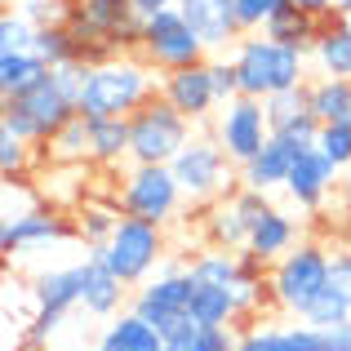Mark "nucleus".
Instances as JSON below:
<instances>
[{
  "mask_svg": "<svg viewBox=\"0 0 351 351\" xmlns=\"http://www.w3.org/2000/svg\"><path fill=\"white\" fill-rule=\"evenodd\" d=\"M160 94V76L143 53H112L103 62H89L80 112L85 116H134L143 103Z\"/></svg>",
  "mask_w": 351,
  "mask_h": 351,
  "instance_id": "nucleus-1",
  "label": "nucleus"
},
{
  "mask_svg": "<svg viewBox=\"0 0 351 351\" xmlns=\"http://www.w3.org/2000/svg\"><path fill=\"white\" fill-rule=\"evenodd\" d=\"M307 58L311 53L293 49V45H280L263 32H245L232 49L236 76H240V94L245 98H271L280 89L307 85Z\"/></svg>",
  "mask_w": 351,
  "mask_h": 351,
  "instance_id": "nucleus-2",
  "label": "nucleus"
},
{
  "mask_svg": "<svg viewBox=\"0 0 351 351\" xmlns=\"http://www.w3.org/2000/svg\"><path fill=\"white\" fill-rule=\"evenodd\" d=\"M329 267L334 254L316 240H298L285 258H276L271 271H267V298L285 311V316L298 320L320 293L329 289Z\"/></svg>",
  "mask_w": 351,
  "mask_h": 351,
  "instance_id": "nucleus-3",
  "label": "nucleus"
},
{
  "mask_svg": "<svg viewBox=\"0 0 351 351\" xmlns=\"http://www.w3.org/2000/svg\"><path fill=\"white\" fill-rule=\"evenodd\" d=\"M196 120H187L169 98L156 94L129 116V160L134 165H173V156L191 143Z\"/></svg>",
  "mask_w": 351,
  "mask_h": 351,
  "instance_id": "nucleus-4",
  "label": "nucleus"
},
{
  "mask_svg": "<svg viewBox=\"0 0 351 351\" xmlns=\"http://www.w3.org/2000/svg\"><path fill=\"white\" fill-rule=\"evenodd\" d=\"M169 169H173V178H178L182 196H187L191 205H214V200L232 196L236 182H240L232 173V156L223 152V143L214 138V129L191 138V143L173 156Z\"/></svg>",
  "mask_w": 351,
  "mask_h": 351,
  "instance_id": "nucleus-5",
  "label": "nucleus"
},
{
  "mask_svg": "<svg viewBox=\"0 0 351 351\" xmlns=\"http://www.w3.org/2000/svg\"><path fill=\"white\" fill-rule=\"evenodd\" d=\"M191 293H196V276H191V267L165 258L160 271L134 289V302H129V307H134L138 316L152 320L165 338H173L178 329L191 325Z\"/></svg>",
  "mask_w": 351,
  "mask_h": 351,
  "instance_id": "nucleus-6",
  "label": "nucleus"
},
{
  "mask_svg": "<svg viewBox=\"0 0 351 351\" xmlns=\"http://www.w3.org/2000/svg\"><path fill=\"white\" fill-rule=\"evenodd\" d=\"M76 112H80V107L71 103L67 94H62V85L53 80V71H49V76L36 80L32 89H23V94L5 98V107H0V125L18 129L27 143L45 147V143H49V138L58 134V129L67 125Z\"/></svg>",
  "mask_w": 351,
  "mask_h": 351,
  "instance_id": "nucleus-7",
  "label": "nucleus"
},
{
  "mask_svg": "<svg viewBox=\"0 0 351 351\" xmlns=\"http://www.w3.org/2000/svg\"><path fill=\"white\" fill-rule=\"evenodd\" d=\"M94 254L112 267L129 289H138V285L152 280V271L165 263V227L125 214V218H120V227L112 232V240L98 245Z\"/></svg>",
  "mask_w": 351,
  "mask_h": 351,
  "instance_id": "nucleus-8",
  "label": "nucleus"
},
{
  "mask_svg": "<svg viewBox=\"0 0 351 351\" xmlns=\"http://www.w3.org/2000/svg\"><path fill=\"white\" fill-rule=\"evenodd\" d=\"M182 187L173 178L169 165H134L120 173V187H116V205L134 218H147V223H173L182 209Z\"/></svg>",
  "mask_w": 351,
  "mask_h": 351,
  "instance_id": "nucleus-9",
  "label": "nucleus"
},
{
  "mask_svg": "<svg viewBox=\"0 0 351 351\" xmlns=\"http://www.w3.org/2000/svg\"><path fill=\"white\" fill-rule=\"evenodd\" d=\"M138 53H143L160 76H165V71H178V67H191V62H205L209 58L205 40L191 32V23L182 18L178 5L160 9V14H152V18H143Z\"/></svg>",
  "mask_w": 351,
  "mask_h": 351,
  "instance_id": "nucleus-10",
  "label": "nucleus"
},
{
  "mask_svg": "<svg viewBox=\"0 0 351 351\" xmlns=\"http://www.w3.org/2000/svg\"><path fill=\"white\" fill-rule=\"evenodd\" d=\"M271 209V191H254V187H236L232 196L214 200L205 214V236L209 245H223V249H245L254 223Z\"/></svg>",
  "mask_w": 351,
  "mask_h": 351,
  "instance_id": "nucleus-11",
  "label": "nucleus"
},
{
  "mask_svg": "<svg viewBox=\"0 0 351 351\" xmlns=\"http://www.w3.org/2000/svg\"><path fill=\"white\" fill-rule=\"evenodd\" d=\"M214 138L223 143V152L232 156V165L240 169V165H245L249 156L271 138L263 98H245V94H240V98H232V103H223L218 116H214Z\"/></svg>",
  "mask_w": 351,
  "mask_h": 351,
  "instance_id": "nucleus-12",
  "label": "nucleus"
},
{
  "mask_svg": "<svg viewBox=\"0 0 351 351\" xmlns=\"http://www.w3.org/2000/svg\"><path fill=\"white\" fill-rule=\"evenodd\" d=\"M62 240H80L76 236V223L58 214V209H23V214H9L5 227H0V249L5 254H36V249H49V245H62Z\"/></svg>",
  "mask_w": 351,
  "mask_h": 351,
  "instance_id": "nucleus-13",
  "label": "nucleus"
},
{
  "mask_svg": "<svg viewBox=\"0 0 351 351\" xmlns=\"http://www.w3.org/2000/svg\"><path fill=\"white\" fill-rule=\"evenodd\" d=\"M338 182H343V169H338L320 147H302V156L289 169V182H285V196L311 214V209H320L338 191Z\"/></svg>",
  "mask_w": 351,
  "mask_h": 351,
  "instance_id": "nucleus-14",
  "label": "nucleus"
},
{
  "mask_svg": "<svg viewBox=\"0 0 351 351\" xmlns=\"http://www.w3.org/2000/svg\"><path fill=\"white\" fill-rule=\"evenodd\" d=\"M160 98H169L187 120L205 125L209 116L218 112V94H214V76H209V58L205 62H191V67L178 71H165L160 76Z\"/></svg>",
  "mask_w": 351,
  "mask_h": 351,
  "instance_id": "nucleus-15",
  "label": "nucleus"
},
{
  "mask_svg": "<svg viewBox=\"0 0 351 351\" xmlns=\"http://www.w3.org/2000/svg\"><path fill=\"white\" fill-rule=\"evenodd\" d=\"M125 298H129V285L94 249H85V258H80V311L94 320H112V316H120V302Z\"/></svg>",
  "mask_w": 351,
  "mask_h": 351,
  "instance_id": "nucleus-16",
  "label": "nucleus"
},
{
  "mask_svg": "<svg viewBox=\"0 0 351 351\" xmlns=\"http://www.w3.org/2000/svg\"><path fill=\"white\" fill-rule=\"evenodd\" d=\"M178 9L191 23V32L205 40L209 53L236 49V40L245 36V27L236 18V0H178Z\"/></svg>",
  "mask_w": 351,
  "mask_h": 351,
  "instance_id": "nucleus-17",
  "label": "nucleus"
},
{
  "mask_svg": "<svg viewBox=\"0 0 351 351\" xmlns=\"http://www.w3.org/2000/svg\"><path fill=\"white\" fill-rule=\"evenodd\" d=\"M298 156H302V143L271 134L245 165H240V187H254V191H285L289 169H293V160H298Z\"/></svg>",
  "mask_w": 351,
  "mask_h": 351,
  "instance_id": "nucleus-18",
  "label": "nucleus"
},
{
  "mask_svg": "<svg viewBox=\"0 0 351 351\" xmlns=\"http://www.w3.org/2000/svg\"><path fill=\"white\" fill-rule=\"evenodd\" d=\"M263 107H267V125H271V134L293 138V143H302V147H316L320 120H316V112H311V94H307V85L280 89V94L263 98Z\"/></svg>",
  "mask_w": 351,
  "mask_h": 351,
  "instance_id": "nucleus-19",
  "label": "nucleus"
},
{
  "mask_svg": "<svg viewBox=\"0 0 351 351\" xmlns=\"http://www.w3.org/2000/svg\"><path fill=\"white\" fill-rule=\"evenodd\" d=\"M236 351H325V329L307 325H249L236 334Z\"/></svg>",
  "mask_w": 351,
  "mask_h": 351,
  "instance_id": "nucleus-20",
  "label": "nucleus"
},
{
  "mask_svg": "<svg viewBox=\"0 0 351 351\" xmlns=\"http://www.w3.org/2000/svg\"><path fill=\"white\" fill-rule=\"evenodd\" d=\"M311 67L316 76H343L351 80V18L334 14L320 23L316 49H311Z\"/></svg>",
  "mask_w": 351,
  "mask_h": 351,
  "instance_id": "nucleus-21",
  "label": "nucleus"
},
{
  "mask_svg": "<svg viewBox=\"0 0 351 351\" xmlns=\"http://www.w3.org/2000/svg\"><path fill=\"white\" fill-rule=\"evenodd\" d=\"M293 245H298V218H289L280 205H271V209H267V214L254 223V232H249V245H245V249L258 258V263L271 267L276 258H285Z\"/></svg>",
  "mask_w": 351,
  "mask_h": 351,
  "instance_id": "nucleus-22",
  "label": "nucleus"
},
{
  "mask_svg": "<svg viewBox=\"0 0 351 351\" xmlns=\"http://www.w3.org/2000/svg\"><path fill=\"white\" fill-rule=\"evenodd\" d=\"M98 343L116 347V351H165V334L147 316H138V311L129 307V311H120V316L107 320L103 334H98Z\"/></svg>",
  "mask_w": 351,
  "mask_h": 351,
  "instance_id": "nucleus-23",
  "label": "nucleus"
},
{
  "mask_svg": "<svg viewBox=\"0 0 351 351\" xmlns=\"http://www.w3.org/2000/svg\"><path fill=\"white\" fill-rule=\"evenodd\" d=\"M129 160V116H89V165H116Z\"/></svg>",
  "mask_w": 351,
  "mask_h": 351,
  "instance_id": "nucleus-24",
  "label": "nucleus"
},
{
  "mask_svg": "<svg viewBox=\"0 0 351 351\" xmlns=\"http://www.w3.org/2000/svg\"><path fill=\"white\" fill-rule=\"evenodd\" d=\"M32 302L36 307H49V311H76L80 307V263L40 271L32 280Z\"/></svg>",
  "mask_w": 351,
  "mask_h": 351,
  "instance_id": "nucleus-25",
  "label": "nucleus"
},
{
  "mask_svg": "<svg viewBox=\"0 0 351 351\" xmlns=\"http://www.w3.org/2000/svg\"><path fill=\"white\" fill-rule=\"evenodd\" d=\"M307 94H311V112H316L320 125H351V80L311 76Z\"/></svg>",
  "mask_w": 351,
  "mask_h": 351,
  "instance_id": "nucleus-26",
  "label": "nucleus"
},
{
  "mask_svg": "<svg viewBox=\"0 0 351 351\" xmlns=\"http://www.w3.org/2000/svg\"><path fill=\"white\" fill-rule=\"evenodd\" d=\"M320 23H325V18H311V14H302L298 5H285L280 14L263 27V36H271V40H280V45H293V49H302V53H311V49H316V36H320Z\"/></svg>",
  "mask_w": 351,
  "mask_h": 351,
  "instance_id": "nucleus-27",
  "label": "nucleus"
},
{
  "mask_svg": "<svg viewBox=\"0 0 351 351\" xmlns=\"http://www.w3.org/2000/svg\"><path fill=\"white\" fill-rule=\"evenodd\" d=\"M45 160L49 165H89V116L85 112H76L45 143Z\"/></svg>",
  "mask_w": 351,
  "mask_h": 351,
  "instance_id": "nucleus-28",
  "label": "nucleus"
},
{
  "mask_svg": "<svg viewBox=\"0 0 351 351\" xmlns=\"http://www.w3.org/2000/svg\"><path fill=\"white\" fill-rule=\"evenodd\" d=\"M49 76V62L40 58L36 49L27 53H0V98H14L23 89H32L36 80Z\"/></svg>",
  "mask_w": 351,
  "mask_h": 351,
  "instance_id": "nucleus-29",
  "label": "nucleus"
},
{
  "mask_svg": "<svg viewBox=\"0 0 351 351\" xmlns=\"http://www.w3.org/2000/svg\"><path fill=\"white\" fill-rule=\"evenodd\" d=\"M120 218H125V209L116 205H103V200H85L80 205V214H76V236L85 240V249H98V245H107L112 240V232L120 227Z\"/></svg>",
  "mask_w": 351,
  "mask_h": 351,
  "instance_id": "nucleus-30",
  "label": "nucleus"
},
{
  "mask_svg": "<svg viewBox=\"0 0 351 351\" xmlns=\"http://www.w3.org/2000/svg\"><path fill=\"white\" fill-rule=\"evenodd\" d=\"M232 320H236L232 289L196 280V293H191V325H232Z\"/></svg>",
  "mask_w": 351,
  "mask_h": 351,
  "instance_id": "nucleus-31",
  "label": "nucleus"
},
{
  "mask_svg": "<svg viewBox=\"0 0 351 351\" xmlns=\"http://www.w3.org/2000/svg\"><path fill=\"white\" fill-rule=\"evenodd\" d=\"M36 53H40L49 67H62V62H85L80 58V40L71 32V23H53L36 32Z\"/></svg>",
  "mask_w": 351,
  "mask_h": 351,
  "instance_id": "nucleus-32",
  "label": "nucleus"
},
{
  "mask_svg": "<svg viewBox=\"0 0 351 351\" xmlns=\"http://www.w3.org/2000/svg\"><path fill=\"white\" fill-rule=\"evenodd\" d=\"M32 147L36 143H27L18 129L0 125V173H5V178H23V173L32 169Z\"/></svg>",
  "mask_w": 351,
  "mask_h": 351,
  "instance_id": "nucleus-33",
  "label": "nucleus"
},
{
  "mask_svg": "<svg viewBox=\"0 0 351 351\" xmlns=\"http://www.w3.org/2000/svg\"><path fill=\"white\" fill-rule=\"evenodd\" d=\"M298 320H307V325H316V329H334V325H347V320H351V302H347L343 293L334 289V285H329V289L320 293V298L311 302V307L302 311Z\"/></svg>",
  "mask_w": 351,
  "mask_h": 351,
  "instance_id": "nucleus-34",
  "label": "nucleus"
},
{
  "mask_svg": "<svg viewBox=\"0 0 351 351\" xmlns=\"http://www.w3.org/2000/svg\"><path fill=\"white\" fill-rule=\"evenodd\" d=\"M36 32H40V27H36L23 9L5 14V18H0V53H27V49H36Z\"/></svg>",
  "mask_w": 351,
  "mask_h": 351,
  "instance_id": "nucleus-35",
  "label": "nucleus"
},
{
  "mask_svg": "<svg viewBox=\"0 0 351 351\" xmlns=\"http://www.w3.org/2000/svg\"><path fill=\"white\" fill-rule=\"evenodd\" d=\"M316 147L338 165V169H347L351 165V125H320Z\"/></svg>",
  "mask_w": 351,
  "mask_h": 351,
  "instance_id": "nucleus-36",
  "label": "nucleus"
},
{
  "mask_svg": "<svg viewBox=\"0 0 351 351\" xmlns=\"http://www.w3.org/2000/svg\"><path fill=\"white\" fill-rule=\"evenodd\" d=\"M285 5H289V0H236V18H240L245 32H263Z\"/></svg>",
  "mask_w": 351,
  "mask_h": 351,
  "instance_id": "nucleus-37",
  "label": "nucleus"
},
{
  "mask_svg": "<svg viewBox=\"0 0 351 351\" xmlns=\"http://www.w3.org/2000/svg\"><path fill=\"white\" fill-rule=\"evenodd\" d=\"M209 76H214V94H218V107L240 98V76H236V62L232 53L227 58H218V53H209Z\"/></svg>",
  "mask_w": 351,
  "mask_h": 351,
  "instance_id": "nucleus-38",
  "label": "nucleus"
},
{
  "mask_svg": "<svg viewBox=\"0 0 351 351\" xmlns=\"http://www.w3.org/2000/svg\"><path fill=\"white\" fill-rule=\"evenodd\" d=\"M191 351H236V334L227 325H196L191 329Z\"/></svg>",
  "mask_w": 351,
  "mask_h": 351,
  "instance_id": "nucleus-39",
  "label": "nucleus"
},
{
  "mask_svg": "<svg viewBox=\"0 0 351 351\" xmlns=\"http://www.w3.org/2000/svg\"><path fill=\"white\" fill-rule=\"evenodd\" d=\"M329 285L351 302V249L347 254H334V267H329Z\"/></svg>",
  "mask_w": 351,
  "mask_h": 351,
  "instance_id": "nucleus-40",
  "label": "nucleus"
},
{
  "mask_svg": "<svg viewBox=\"0 0 351 351\" xmlns=\"http://www.w3.org/2000/svg\"><path fill=\"white\" fill-rule=\"evenodd\" d=\"M325 351H351V320L347 325L325 329Z\"/></svg>",
  "mask_w": 351,
  "mask_h": 351,
  "instance_id": "nucleus-41",
  "label": "nucleus"
},
{
  "mask_svg": "<svg viewBox=\"0 0 351 351\" xmlns=\"http://www.w3.org/2000/svg\"><path fill=\"white\" fill-rule=\"evenodd\" d=\"M289 5H298L302 14H311V18H334L338 14L334 0H289Z\"/></svg>",
  "mask_w": 351,
  "mask_h": 351,
  "instance_id": "nucleus-42",
  "label": "nucleus"
},
{
  "mask_svg": "<svg viewBox=\"0 0 351 351\" xmlns=\"http://www.w3.org/2000/svg\"><path fill=\"white\" fill-rule=\"evenodd\" d=\"M178 0H134V14L138 18H152V14H160V9H173Z\"/></svg>",
  "mask_w": 351,
  "mask_h": 351,
  "instance_id": "nucleus-43",
  "label": "nucleus"
},
{
  "mask_svg": "<svg viewBox=\"0 0 351 351\" xmlns=\"http://www.w3.org/2000/svg\"><path fill=\"white\" fill-rule=\"evenodd\" d=\"M191 329H196V325H187V329H178L173 338H165V351H191Z\"/></svg>",
  "mask_w": 351,
  "mask_h": 351,
  "instance_id": "nucleus-44",
  "label": "nucleus"
},
{
  "mask_svg": "<svg viewBox=\"0 0 351 351\" xmlns=\"http://www.w3.org/2000/svg\"><path fill=\"white\" fill-rule=\"evenodd\" d=\"M338 196H343V205H347V214H351V165L343 169V182H338Z\"/></svg>",
  "mask_w": 351,
  "mask_h": 351,
  "instance_id": "nucleus-45",
  "label": "nucleus"
},
{
  "mask_svg": "<svg viewBox=\"0 0 351 351\" xmlns=\"http://www.w3.org/2000/svg\"><path fill=\"white\" fill-rule=\"evenodd\" d=\"M334 9H338L343 18H351V0H334Z\"/></svg>",
  "mask_w": 351,
  "mask_h": 351,
  "instance_id": "nucleus-46",
  "label": "nucleus"
},
{
  "mask_svg": "<svg viewBox=\"0 0 351 351\" xmlns=\"http://www.w3.org/2000/svg\"><path fill=\"white\" fill-rule=\"evenodd\" d=\"M94 351H116V347H103V343H98V347H94Z\"/></svg>",
  "mask_w": 351,
  "mask_h": 351,
  "instance_id": "nucleus-47",
  "label": "nucleus"
},
{
  "mask_svg": "<svg viewBox=\"0 0 351 351\" xmlns=\"http://www.w3.org/2000/svg\"><path fill=\"white\" fill-rule=\"evenodd\" d=\"M5 5H27V0H5Z\"/></svg>",
  "mask_w": 351,
  "mask_h": 351,
  "instance_id": "nucleus-48",
  "label": "nucleus"
}]
</instances>
